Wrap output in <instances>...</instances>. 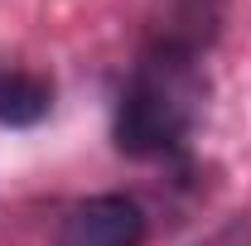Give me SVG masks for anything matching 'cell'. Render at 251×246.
I'll return each instance as SVG.
<instances>
[{
  "label": "cell",
  "instance_id": "cell-1",
  "mask_svg": "<svg viewBox=\"0 0 251 246\" xmlns=\"http://www.w3.org/2000/svg\"><path fill=\"white\" fill-rule=\"evenodd\" d=\"M203 68L193 49L150 44L130 68L116 106V145L135 159H159L179 150L203 116Z\"/></svg>",
  "mask_w": 251,
  "mask_h": 246
},
{
  "label": "cell",
  "instance_id": "cell-2",
  "mask_svg": "<svg viewBox=\"0 0 251 246\" xmlns=\"http://www.w3.org/2000/svg\"><path fill=\"white\" fill-rule=\"evenodd\" d=\"M140 242H145V213L121 193H101L63 217L53 246H140Z\"/></svg>",
  "mask_w": 251,
  "mask_h": 246
},
{
  "label": "cell",
  "instance_id": "cell-3",
  "mask_svg": "<svg viewBox=\"0 0 251 246\" xmlns=\"http://www.w3.org/2000/svg\"><path fill=\"white\" fill-rule=\"evenodd\" d=\"M53 106V82L25 73V68H0V121L5 125H34Z\"/></svg>",
  "mask_w": 251,
  "mask_h": 246
}]
</instances>
